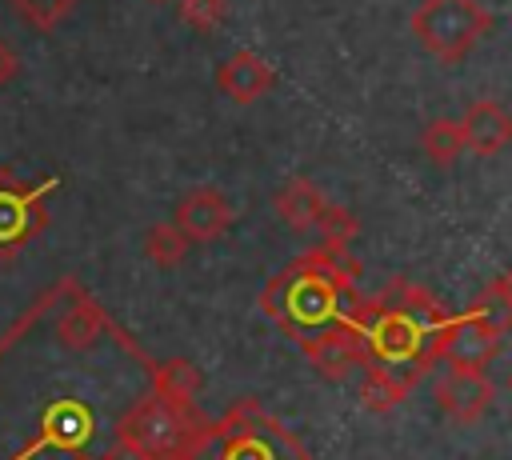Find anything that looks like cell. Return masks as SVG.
Listing matches in <instances>:
<instances>
[{
	"label": "cell",
	"mask_w": 512,
	"mask_h": 460,
	"mask_svg": "<svg viewBox=\"0 0 512 460\" xmlns=\"http://www.w3.org/2000/svg\"><path fill=\"white\" fill-rule=\"evenodd\" d=\"M448 312L412 280L396 276L376 296H356L348 328L364 340L368 368L424 376L436 364V332Z\"/></svg>",
	"instance_id": "6da1fadb"
},
{
	"label": "cell",
	"mask_w": 512,
	"mask_h": 460,
	"mask_svg": "<svg viewBox=\"0 0 512 460\" xmlns=\"http://www.w3.org/2000/svg\"><path fill=\"white\" fill-rule=\"evenodd\" d=\"M356 276H360V260L348 248L316 244L312 252H304L264 284L260 312L296 340L348 324L356 304V292H352Z\"/></svg>",
	"instance_id": "7a4b0ae2"
},
{
	"label": "cell",
	"mask_w": 512,
	"mask_h": 460,
	"mask_svg": "<svg viewBox=\"0 0 512 460\" xmlns=\"http://www.w3.org/2000/svg\"><path fill=\"white\" fill-rule=\"evenodd\" d=\"M208 440L212 420H204L200 408H176L152 392L116 420V444L140 452L144 460H200Z\"/></svg>",
	"instance_id": "3957f363"
},
{
	"label": "cell",
	"mask_w": 512,
	"mask_h": 460,
	"mask_svg": "<svg viewBox=\"0 0 512 460\" xmlns=\"http://www.w3.org/2000/svg\"><path fill=\"white\" fill-rule=\"evenodd\" d=\"M208 448L212 460H308L300 440L252 400H240L212 420Z\"/></svg>",
	"instance_id": "277c9868"
},
{
	"label": "cell",
	"mask_w": 512,
	"mask_h": 460,
	"mask_svg": "<svg viewBox=\"0 0 512 460\" xmlns=\"http://www.w3.org/2000/svg\"><path fill=\"white\" fill-rule=\"evenodd\" d=\"M492 28V12L480 0H420L412 12V36L436 60H464Z\"/></svg>",
	"instance_id": "5b68a950"
},
{
	"label": "cell",
	"mask_w": 512,
	"mask_h": 460,
	"mask_svg": "<svg viewBox=\"0 0 512 460\" xmlns=\"http://www.w3.org/2000/svg\"><path fill=\"white\" fill-rule=\"evenodd\" d=\"M60 188V176L24 184L12 168H0V264L16 260L48 228V196Z\"/></svg>",
	"instance_id": "8992f818"
},
{
	"label": "cell",
	"mask_w": 512,
	"mask_h": 460,
	"mask_svg": "<svg viewBox=\"0 0 512 460\" xmlns=\"http://www.w3.org/2000/svg\"><path fill=\"white\" fill-rule=\"evenodd\" d=\"M496 352H500V332H492L468 308L460 316H448L440 324V332H436V360H444L448 368L484 372Z\"/></svg>",
	"instance_id": "52a82bcc"
},
{
	"label": "cell",
	"mask_w": 512,
	"mask_h": 460,
	"mask_svg": "<svg viewBox=\"0 0 512 460\" xmlns=\"http://www.w3.org/2000/svg\"><path fill=\"white\" fill-rule=\"evenodd\" d=\"M236 212L228 204L224 192H216L212 184H200V188H188L172 212V224L184 232L188 244H208L216 236H224L232 228Z\"/></svg>",
	"instance_id": "ba28073f"
},
{
	"label": "cell",
	"mask_w": 512,
	"mask_h": 460,
	"mask_svg": "<svg viewBox=\"0 0 512 460\" xmlns=\"http://www.w3.org/2000/svg\"><path fill=\"white\" fill-rule=\"evenodd\" d=\"M300 352L308 356V364H312L324 380H344V376H352L356 368H368L364 340H360L348 324H336V328H324V332L304 336V340H300Z\"/></svg>",
	"instance_id": "9c48e42d"
},
{
	"label": "cell",
	"mask_w": 512,
	"mask_h": 460,
	"mask_svg": "<svg viewBox=\"0 0 512 460\" xmlns=\"http://www.w3.org/2000/svg\"><path fill=\"white\" fill-rule=\"evenodd\" d=\"M432 396H436V408L456 420V424H476L488 404L496 400V384L484 376V372H460V368H448L436 376L432 384Z\"/></svg>",
	"instance_id": "30bf717a"
},
{
	"label": "cell",
	"mask_w": 512,
	"mask_h": 460,
	"mask_svg": "<svg viewBox=\"0 0 512 460\" xmlns=\"http://www.w3.org/2000/svg\"><path fill=\"white\" fill-rule=\"evenodd\" d=\"M72 300L64 304V312H60V320H56V340L64 344V348H72V352H84V348H92L104 332H112V336H120V328L108 320V312L72 280V292H68Z\"/></svg>",
	"instance_id": "8fae6325"
},
{
	"label": "cell",
	"mask_w": 512,
	"mask_h": 460,
	"mask_svg": "<svg viewBox=\"0 0 512 460\" xmlns=\"http://www.w3.org/2000/svg\"><path fill=\"white\" fill-rule=\"evenodd\" d=\"M456 124H460V136H464V152L496 156V152H504L512 144V112L500 100L468 104Z\"/></svg>",
	"instance_id": "7c38bea8"
},
{
	"label": "cell",
	"mask_w": 512,
	"mask_h": 460,
	"mask_svg": "<svg viewBox=\"0 0 512 460\" xmlns=\"http://www.w3.org/2000/svg\"><path fill=\"white\" fill-rule=\"evenodd\" d=\"M88 436H92V416H88V408H84L80 400H56V404L48 408V416H44L40 436L28 444V452H24L20 460H28V456H36V452H44V448H80V444H88Z\"/></svg>",
	"instance_id": "4fadbf2b"
},
{
	"label": "cell",
	"mask_w": 512,
	"mask_h": 460,
	"mask_svg": "<svg viewBox=\"0 0 512 460\" xmlns=\"http://www.w3.org/2000/svg\"><path fill=\"white\" fill-rule=\"evenodd\" d=\"M216 84H220V92L232 96L236 104H252V100H260V96L276 84V72H272V64H268L264 56H256V52H232V56L216 68Z\"/></svg>",
	"instance_id": "5bb4252c"
},
{
	"label": "cell",
	"mask_w": 512,
	"mask_h": 460,
	"mask_svg": "<svg viewBox=\"0 0 512 460\" xmlns=\"http://www.w3.org/2000/svg\"><path fill=\"white\" fill-rule=\"evenodd\" d=\"M272 208H276L280 224H288L292 232H308V228H316V224H320V216H324L328 200H324V192H320L312 180L292 176V180H284V184L276 188Z\"/></svg>",
	"instance_id": "9a60e30c"
},
{
	"label": "cell",
	"mask_w": 512,
	"mask_h": 460,
	"mask_svg": "<svg viewBox=\"0 0 512 460\" xmlns=\"http://www.w3.org/2000/svg\"><path fill=\"white\" fill-rule=\"evenodd\" d=\"M204 376L192 360H160L152 364V396H160L164 404H176V408H196V392H200Z\"/></svg>",
	"instance_id": "2e32d148"
},
{
	"label": "cell",
	"mask_w": 512,
	"mask_h": 460,
	"mask_svg": "<svg viewBox=\"0 0 512 460\" xmlns=\"http://www.w3.org/2000/svg\"><path fill=\"white\" fill-rule=\"evenodd\" d=\"M416 388V376L408 372H392V368H368L364 384H360V404L368 412H392L396 404L408 400V392Z\"/></svg>",
	"instance_id": "e0dca14e"
},
{
	"label": "cell",
	"mask_w": 512,
	"mask_h": 460,
	"mask_svg": "<svg viewBox=\"0 0 512 460\" xmlns=\"http://www.w3.org/2000/svg\"><path fill=\"white\" fill-rule=\"evenodd\" d=\"M420 148H424V156H428L432 164L452 168V164L460 160V152H464L460 124H456V120H448V116L428 120V124H424V132H420Z\"/></svg>",
	"instance_id": "ac0fdd59"
},
{
	"label": "cell",
	"mask_w": 512,
	"mask_h": 460,
	"mask_svg": "<svg viewBox=\"0 0 512 460\" xmlns=\"http://www.w3.org/2000/svg\"><path fill=\"white\" fill-rule=\"evenodd\" d=\"M188 240H184V232L172 224V220H164V224H152L148 232H144V256L156 264V268H176L184 256H188Z\"/></svg>",
	"instance_id": "d6986e66"
},
{
	"label": "cell",
	"mask_w": 512,
	"mask_h": 460,
	"mask_svg": "<svg viewBox=\"0 0 512 460\" xmlns=\"http://www.w3.org/2000/svg\"><path fill=\"white\" fill-rule=\"evenodd\" d=\"M316 228H320V244H328V248H348V244L356 240V232H360V220H356L344 204H328Z\"/></svg>",
	"instance_id": "ffe728a7"
},
{
	"label": "cell",
	"mask_w": 512,
	"mask_h": 460,
	"mask_svg": "<svg viewBox=\"0 0 512 460\" xmlns=\"http://www.w3.org/2000/svg\"><path fill=\"white\" fill-rule=\"evenodd\" d=\"M8 4L20 12V20H28L32 28L48 32V28H56L80 0H8Z\"/></svg>",
	"instance_id": "44dd1931"
},
{
	"label": "cell",
	"mask_w": 512,
	"mask_h": 460,
	"mask_svg": "<svg viewBox=\"0 0 512 460\" xmlns=\"http://www.w3.org/2000/svg\"><path fill=\"white\" fill-rule=\"evenodd\" d=\"M228 16V0H180V20L196 32H212Z\"/></svg>",
	"instance_id": "7402d4cb"
},
{
	"label": "cell",
	"mask_w": 512,
	"mask_h": 460,
	"mask_svg": "<svg viewBox=\"0 0 512 460\" xmlns=\"http://www.w3.org/2000/svg\"><path fill=\"white\" fill-rule=\"evenodd\" d=\"M20 76V56H16V48L0 36V88L8 84V80H16Z\"/></svg>",
	"instance_id": "603a6c76"
},
{
	"label": "cell",
	"mask_w": 512,
	"mask_h": 460,
	"mask_svg": "<svg viewBox=\"0 0 512 460\" xmlns=\"http://www.w3.org/2000/svg\"><path fill=\"white\" fill-rule=\"evenodd\" d=\"M488 288H492V296L504 304V312L512 316V268H504V272H500V276H496Z\"/></svg>",
	"instance_id": "cb8c5ba5"
},
{
	"label": "cell",
	"mask_w": 512,
	"mask_h": 460,
	"mask_svg": "<svg viewBox=\"0 0 512 460\" xmlns=\"http://www.w3.org/2000/svg\"><path fill=\"white\" fill-rule=\"evenodd\" d=\"M104 460H144V456L132 452V448H124V444H112V448L104 452Z\"/></svg>",
	"instance_id": "d4e9b609"
},
{
	"label": "cell",
	"mask_w": 512,
	"mask_h": 460,
	"mask_svg": "<svg viewBox=\"0 0 512 460\" xmlns=\"http://www.w3.org/2000/svg\"><path fill=\"white\" fill-rule=\"evenodd\" d=\"M504 388H508V392H512V368H508V376H504Z\"/></svg>",
	"instance_id": "484cf974"
},
{
	"label": "cell",
	"mask_w": 512,
	"mask_h": 460,
	"mask_svg": "<svg viewBox=\"0 0 512 460\" xmlns=\"http://www.w3.org/2000/svg\"><path fill=\"white\" fill-rule=\"evenodd\" d=\"M156 4H164V0H156Z\"/></svg>",
	"instance_id": "4316f807"
}]
</instances>
